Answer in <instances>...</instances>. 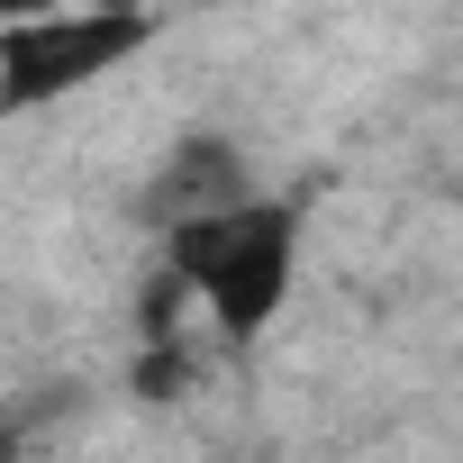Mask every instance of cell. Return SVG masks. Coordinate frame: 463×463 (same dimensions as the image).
I'll use <instances>...</instances> for the list:
<instances>
[{
  "label": "cell",
  "mask_w": 463,
  "mask_h": 463,
  "mask_svg": "<svg viewBox=\"0 0 463 463\" xmlns=\"http://www.w3.org/2000/svg\"><path fill=\"white\" fill-rule=\"evenodd\" d=\"M291 246H300L291 209H264V200L191 218L173 227V291H191L227 336H255L291 291Z\"/></svg>",
  "instance_id": "obj_1"
},
{
  "label": "cell",
  "mask_w": 463,
  "mask_h": 463,
  "mask_svg": "<svg viewBox=\"0 0 463 463\" xmlns=\"http://www.w3.org/2000/svg\"><path fill=\"white\" fill-rule=\"evenodd\" d=\"M146 46V19L118 10H55V19H19L0 28V109H28L55 91H82L91 73H109L118 55Z\"/></svg>",
  "instance_id": "obj_2"
},
{
  "label": "cell",
  "mask_w": 463,
  "mask_h": 463,
  "mask_svg": "<svg viewBox=\"0 0 463 463\" xmlns=\"http://www.w3.org/2000/svg\"><path fill=\"white\" fill-rule=\"evenodd\" d=\"M255 191H246V164L227 155V146H209V137H191V146H173V164L155 173V191H146V209H155V227L173 237V227H191V218H218V209H246Z\"/></svg>",
  "instance_id": "obj_3"
},
{
  "label": "cell",
  "mask_w": 463,
  "mask_h": 463,
  "mask_svg": "<svg viewBox=\"0 0 463 463\" xmlns=\"http://www.w3.org/2000/svg\"><path fill=\"white\" fill-rule=\"evenodd\" d=\"M0 463H10V427H0Z\"/></svg>",
  "instance_id": "obj_4"
}]
</instances>
